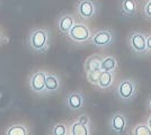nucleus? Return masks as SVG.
Instances as JSON below:
<instances>
[{"mask_svg": "<svg viewBox=\"0 0 151 135\" xmlns=\"http://www.w3.org/2000/svg\"><path fill=\"white\" fill-rule=\"evenodd\" d=\"M29 46L35 51H43L46 49L47 43H49V35L47 32L42 29V28H36L32 31L29 34Z\"/></svg>", "mask_w": 151, "mask_h": 135, "instance_id": "f257e3e1", "label": "nucleus"}, {"mask_svg": "<svg viewBox=\"0 0 151 135\" xmlns=\"http://www.w3.org/2000/svg\"><path fill=\"white\" fill-rule=\"evenodd\" d=\"M137 94V84L131 79H126L121 81L117 87V95L122 100L129 101L134 98Z\"/></svg>", "mask_w": 151, "mask_h": 135, "instance_id": "f03ea898", "label": "nucleus"}, {"mask_svg": "<svg viewBox=\"0 0 151 135\" xmlns=\"http://www.w3.org/2000/svg\"><path fill=\"white\" fill-rule=\"evenodd\" d=\"M69 35L75 42L82 43L90 39V29L83 24H75L70 29Z\"/></svg>", "mask_w": 151, "mask_h": 135, "instance_id": "7ed1b4c3", "label": "nucleus"}, {"mask_svg": "<svg viewBox=\"0 0 151 135\" xmlns=\"http://www.w3.org/2000/svg\"><path fill=\"white\" fill-rule=\"evenodd\" d=\"M127 126V118L123 113H115L111 119V129L116 134L124 133Z\"/></svg>", "mask_w": 151, "mask_h": 135, "instance_id": "20e7f679", "label": "nucleus"}, {"mask_svg": "<svg viewBox=\"0 0 151 135\" xmlns=\"http://www.w3.org/2000/svg\"><path fill=\"white\" fill-rule=\"evenodd\" d=\"M130 46L134 52L143 53L147 50V37L142 33H134L130 37Z\"/></svg>", "mask_w": 151, "mask_h": 135, "instance_id": "39448f33", "label": "nucleus"}, {"mask_svg": "<svg viewBox=\"0 0 151 135\" xmlns=\"http://www.w3.org/2000/svg\"><path fill=\"white\" fill-rule=\"evenodd\" d=\"M95 5L93 1L90 0H82L81 2L78 5V14L79 16L85 18V19H89L95 15Z\"/></svg>", "mask_w": 151, "mask_h": 135, "instance_id": "423d86ee", "label": "nucleus"}, {"mask_svg": "<svg viewBox=\"0 0 151 135\" xmlns=\"http://www.w3.org/2000/svg\"><path fill=\"white\" fill-rule=\"evenodd\" d=\"M113 41V35L109 31H98L93 37V44L96 46H106Z\"/></svg>", "mask_w": 151, "mask_h": 135, "instance_id": "0eeeda50", "label": "nucleus"}, {"mask_svg": "<svg viewBox=\"0 0 151 135\" xmlns=\"http://www.w3.org/2000/svg\"><path fill=\"white\" fill-rule=\"evenodd\" d=\"M45 78L44 72H36L31 78V88L36 92H41L45 89Z\"/></svg>", "mask_w": 151, "mask_h": 135, "instance_id": "6e6552de", "label": "nucleus"}, {"mask_svg": "<svg viewBox=\"0 0 151 135\" xmlns=\"http://www.w3.org/2000/svg\"><path fill=\"white\" fill-rule=\"evenodd\" d=\"M67 103L69 105V107L73 110H78L80 109L83 105V99H82V96L78 92H72V94H69L68 97H67Z\"/></svg>", "mask_w": 151, "mask_h": 135, "instance_id": "1a4fd4ad", "label": "nucleus"}, {"mask_svg": "<svg viewBox=\"0 0 151 135\" xmlns=\"http://www.w3.org/2000/svg\"><path fill=\"white\" fill-rule=\"evenodd\" d=\"M113 80H114V77L112 72H109V71H103L97 86H98L101 89H107V88H109V87L112 86Z\"/></svg>", "mask_w": 151, "mask_h": 135, "instance_id": "9d476101", "label": "nucleus"}, {"mask_svg": "<svg viewBox=\"0 0 151 135\" xmlns=\"http://www.w3.org/2000/svg\"><path fill=\"white\" fill-rule=\"evenodd\" d=\"M73 25H75V21L70 15L62 16L59 20V29L62 33H69Z\"/></svg>", "mask_w": 151, "mask_h": 135, "instance_id": "9b49d317", "label": "nucleus"}, {"mask_svg": "<svg viewBox=\"0 0 151 135\" xmlns=\"http://www.w3.org/2000/svg\"><path fill=\"white\" fill-rule=\"evenodd\" d=\"M60 87V80L55 74H46L45 78V89L49 91H55Z\"/></svg>", "mask_w": 151, "mask_h": 135, "instance_id": "f8f14e48", "label": "nucleus"}, {"mask_svg": "<svg viewBox=\"0 0 151 135\" xmlns=\"http://www.w3.org/2000/svg\"><path fill=\"white\" fill-rule=\"evenodd\" d=\"M117 66V62H116V59L114 56H107L101 60V71H109V72H113Z\"/></svg>", "mask_w": 151, "mask_h": 135, "instance_id": "ddd939ff", "label": "nucleus"}, {"mask_svg": "<svg viewBox=\"0 0 151 135\" xmlns=\"http://www.w3.org/2000/svg\"><path fill=\"white\" fill-rule=\"evenodd\" d=\"M103 59H99L98 55H94L87 59V61L85 62V69L86 71H91V70H97L101 69V63Z\"/></svg>", "mask_w": 151, "mask_h": 135, "instance_id": "4468645a", "label": "nucleus"}, {"mask_svg": "<svg viewBox=\"0 0 151 135\" xmlns=\"http://www.w3.org/2000/svg\"><path fill=\"white\" fill-rule=\"evenodd\" d=\"M71 134L72 135H88L89 129L87 125L81 124L80 122H76L71 126Z\"/></svg>", "mask_w": 151, "mask_h": 135, "instance_id": "2eb2a0df", "label": "nucleus"}, {"mask_svg": "<svg viewBox=\"0 0 151 135\" xmlns=\"http://www.w3.org/2000/svg\"><path fill=\"white\" fill-rule=\"evenodd\" d=\"M122 10L124 14L133 15L137 10V4L134 0H123L122 2Z\"/></svg>", "mask_w": 151, "mask_h": 135, "instance_id": "dca6fc26", "label": "nucleus"}, {"mask_svg": "<svg viewBox=\"0 0 151 135\" xmlns=\"http://www.w3.org/2000/svg\"><path fill=\"white\" fill-rule=\"evenodd\" d=\"M7 135H27L28 131L23 125H14L6 131Z\"/></svg>", "mask_w": 151, "mask_h": 135, "instance_id": "f3484780", "label": "nucleus"}, {"mask_svg": "<svg viewBox=\"0 0 151 135\" xmlns=\"http://www.w3.org/2000/svg\"><path fill=\"white\" fill-rule=\"evenodd\" d=\"M101 69H97V70H91L87 72V79L90 84H98L99 78L101 76Z\"/></svg>", "mask_w": 151, "mask_h": 135, "instance_id": "a211bd4d", "label": "nucleus"}, {"mask_svg": "<svg viewBox=\"0 0 151 135\" xmlns=\"http://www.w3.org/2000/svg\"><path fill=\"white\" fill-rule=\"evenodd\" d=\"M133 135H151V129L147 125H139L132 132Z\"/></svg>", "mask_w": 151, "mask_h": 135, "instance_id": "6ab92c4d", "label": "nucleus"}, {"mask_svg": "<svg viewBox=\"0 0 151 135\" xmlns=\"http://www.w3.org/2000/svg\"><path fill=\"white\" fill-rule=\"evenodd\" d=\"M53 135H65L67 134V127L64 124H58L52 129Z\"/></svg>", "mask_w": 151, "mask_h": 135, "instance_id": "aec40b11", "label": "nucleus"}, {"mask_svg": "<svg viewBox=\"0 0 151 135\" xmlns=\"http://www.w3.org/2000/svg\"><path fill=\"white\" fill-rule=\"evenodd\" d=\"M145 16L147 17H149V18H151V0L145 5Z\"/></svg>", "mask_w": 151, "mask_h": 135, "instance_id": "412c9836", "label": "nucleus"}, {"mask_svg": "<svg viewBox=\"0 0 151 135\" xmlns=\"http://www.w3.org/2000/svg\"><path fill=\"white\" fill-rule=\"evenodd\" d=\"M78 122H80L81 124H85V125H88V123H89V118L87 117V116H85V115H82L80 116L79 118H78Z\"/></svg>", "mask_w": 151, "mask_h": 135, "instance_id": "4be33fe9", "label": "nucleus"}, {"mask_svg": "<svg viewBox=\"0 0 151 135\" xmlns=\"http://www.w3.org/2000/svg\"><path fill=\"white\" fill-rule=\"evenodd\" d=\"M147 50L151 51V36L147 37Z\"/></svg>", "mask_w": 151, "mask_h": 135, "instance_id": "5701e85b", "label": "nucleus"}, {"mask_svg": "<svg viewBox=\"0 0 151 135\" xmlns=\"http://www.w3.org/2000/svg\"><path fill=\"white\" fill-rule=\"evenodd\" d=\"M148 126H149V127L151 129V117L149 118V119H148Z\"/></svg>", "mask_w": 151, "mask_h": 135, "instance_id": "b1692460", "label": "nucleus"}, {"mask_svg": "<svg viewBox=\"0 0 151 135\" xmlns=\"http://www.w3.org/2000/svg\"><path fill=\"white\" fill-rule=\"evenodd\" d=\"M149 107H150V110H151V99H150V103H149Z\"/></svg>", "mask_w": 151, "mask_h": 135, "instance_id": "393cba45", "label": "nucleus"}]
</instances>
